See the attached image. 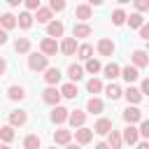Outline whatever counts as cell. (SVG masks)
Instances as JSON below:
<instances>
[{"instance_id": "e0dca14e", "label": "cell", "mask_w": 149, "mask_h": 149, "mask_svg": "<svg viewBox=\"0 0 149 149\" xmlns=\"http://www.w3.org/2000/svg\"><path fill=\"white\" fill-rule=\"evenodd\" d=\"M121 77H123L128 84H133V81L140 77V68H135V65H126V68H121Z\"/></svg>"}, {"instance_id": "11a10c76", "label": "cell", "mask_w": 149, "mask_h": 149, "mask_svg": "<svg viewBox=\"0 0 149 149\" xmlns=\"http://www.w3.org/2000/svg\"><path fill=\"white\" fill-rule=\"evenodd\" d=\"M49 149H56V144H54V147H49Z\"/></svg>"}, {"instance_id": "db71d44e", "label": "cell", "mask_w": 149, "mask_h": 149, "mask_svg": "<svg viewBox=\"0 0 149 149\" xmlns=\"http://www.w3.org/2000/svg\"><path fill=\"white\" fill-rule=\"evenodd\" d=\"M0 149H9V147H7V142H2V144H0Z\"/></svg>"}, {"instance_id": "3957f363", "label": "cell", "mask_w": 149, "mask_h": 149, "mask_svg": "<svg viewBox=\"0 0 149 149\" xmlns=\"http://www.w3.org/2000/svg\"><path fill=\"white\" fill-rule=\"evenodd\" d=\"M40 51L47 56H56V51H61V44L56 42V37H44L40 42Z\"/></svg>"}, {"instance_id": "7bdbcfd3", "label": "cell", "mask_w": 149, "mask_h": 149, "mask_svg": "<svg viewBox=\"0 0 149 149\" xmlns=\"http://www.w3.org/2000/svg\"><path fill=\"white\" fill-rule=\"evenodd\" d=\"M140 37H142V40H147V42H149V23H144V26H142V28H140Z\"/></svg>"}, {"instance_id": "7c38bea8", "label": "cell", "mask_w": 149, "mask_h": 149, "mask_svg": "<svg viewBox=\"0 0 149 149\" xmlns=\"http://www.w3.org/2000/svg\"><path fill=\"white\" fill-rule=\"evenodd\" d=\"M35 19H37V23H51V21H54L51 7H40V9L35 12Z\"/></svg>"}, {"instance_id": "f907efd6", "label": "cell", "mask_w": 149, "mask_h": 149, "mask_svg": "<svg viewBox=\"0 0 149 149\" xmlns=\"http://www.w3.org/2000/svg\"><path fill=\"white\" fill-rule=\"evenodd\" d=\"M102 2H105V0H88V5H91V7H93V5L98 7V5H102Z\"/></svg>"}, {"instance_id": "ba28073f", "label": "cell", "mask_w": 149, "mask_h": 149, "mask_svg": "<svg viewBox=\"0 0 149 149\" xmlns=\"http://www.w3.org/2000/svg\"><path fill=\"white\" fill-rule=\"evenodd\" d=\"M93 133H95V130H91V128L81 126V128H77V130H74V140H77L79 144H88V142L93 140Z\"/></svg>"}, {"instance_id": "d4e9b609", "label": "cell", "mask_w": 149, "mask_h": 149, "mask_svg": "<svg viewBox=\"0 0 149 149\" xmlns=\"http://www.w3.org/2000/svg\"><path fill=\"white\" fill-rule=\"evenodd\" d=\"M26 121H28V114H26L23 109H14V112L9 114V123H12V126H23Z\"/></svg>"}, {"instance_id": "f5cc1de1", "label": "cell", "mask_w": 149, "mask_h": 149, "mask_svg": "<svg viewBox=\"0 0 149 149\" xmlns=\"http://www.w3.org/2000/svg\"><path fill=\"white\" fill-rule=\"evenodd\" d=\"M119 5H126V2H133V0H116Z\"/></svg>"}, {"instance_id": "8d00e7d4", "label": "cell", "mask_w": 149, "mask_h": 149, "mask_svg": "<svg viewBox=\"0 0 149 149\" xmlns=\"http://www.w3.org/2000/svg\"><path fill=\"white\" fill-rule=\"evenodd\" d=\"M23 149H40V135H26Z\"/></svg>"}, {"instance_id": "836d02e7", "label": "cell", "mask_w": 149, "mask_h": 149, "mask_svg": "<svg viewBox=\"0 0 149 149\" xmlns=\"http://www.w3.org/2000/svg\"><path fill=\"white\" fill-rule=\"evenodd\" d=\"M77 56H79L81 61H88V58H93V47H91V44H79V49H77Z\"/></svg>"}, {"instance_id": "52a82bcc", "label": "cell", "mask_w": 149, "mask_h": 149, "mask_svg": "<svg viewBox=\"0 0 149 149\" xmlns=\"http://www.w3.org/2000/svg\"><path fill=\"white\" fill-rule=\"evenodd\" d=\"M68 116H70V109H65V107H61V105H56L54 109H51V121L54 123H65L68 121Z\"/></svg>"}, {"instance_id": "7402d4cb", "label": "cell", "mask_w": 149, "mask_h": 149, "mask_svg": "<svg viewBox=\"0 0 149 149\" xmlns=\"http://www.w3.org/2000/svg\"><path fill=\"white\" fill-rule=\"evenodd\" d=\"M93 130H95L98 135H109V130H112V119H98L95 126H93Z\"/></svg>"}, {"instance_id": "60d3db41", "label": "cell", "mask_w": 149, "mask_h": 149, "mask_svg": "<svg viewBox=\"0 0 149 149\" xmlns=\"http://www.w3.org/2000/svg\"><path fill=\"white\" fill-rule=\"evenodd\" d=\"M133 5H135V9H137L140 14L149 9V0H133Z\"/></svg>"}, {"instance_id": "30bf717a", "label": "cell", "mask_w": 149, "mask_h": 149, "mask_svg": "<svg viewBox=\"0 0 149 149\" xmlns=\"http://www.w3.org/2000/svg\"><path fill=\"white\" fill-rule=\"evenodd\" d=\"M68 121H70V126H72V128H81V126L86 123V112H81V109H74V112H70Z\"/></svg>"}, {"instance_id": "5bb4252c", "label": "cell", "mask_w": 149, "mask_h": 149, "mask_svg": "<svg viewBox=\"0 0 149 149\" xmlns=\"http://www.w3.org/2000/svg\"><path fill=\"white\" fill-rule=\"evenodd\" d=\"M63 33H65L63 21H51V23H47V35H49V37H61Z\"/></svg>"}, {"instance_id": "4fadbf2b", "label": "cell", "mask_w": 149, "mask_h": 149, "mask_svg": "<svg viewBox=\"0 0 149 149\" xmlns=\"http://www.w3.org/2000/svg\"><path fill=\"white\" fill-rule=\"evenodd\" d=\"M0 26H2L5 30H12V28L19 26V19H16L14 14H9V12H5V14H0Z\"/></svg>"}, {"instance_id": "9f6ffc18", "label": "cell", "mask_w": 149, "mask_h": 149, "mask_svg": "<svg viewBox=\"0 0 149 149\" xmlns=\"http://www.w3.org/2000/svg\"><path fill=\"white\" fill-rule=\"evenodd\" d=\"M147 51H149V47H147Z\"/></svg>"}, {"instance_id": "4316f807", "label": "cell", "mask_w": 149, "mask_h": 149, "mask_svg": "<svg viewBox=\"0 0 149 149\" xmlns=\"http://www.w3.org/2000/svg\"><path fill=\"white\" fill-rule=\"evenodd\" d=\"M16 19H19V28H23V30H28V28L33 26V19H35V16H33L30 12H21V14L16 16Z\"/></svg>"}, {"instance_id": "ac0fdd59", "label": "cell", "mask_w": 149, "mask_h": 149, "mask_svg": "<svg viewBox=\"0 0 149 149\" xmlns=\"http://www.w3.org/2000/svg\"><path fill=\"white\" fill-rule=\"evenodd\" d=\"M102 109H105V102H102L100 98L91 95V98H88V102H86V112H91V114H100Z\"/></svg>"}, {"instance_id": "277c9868", "label": "cell", "mask_w": 149, "mask_h": 149, "mask_svg": "<svg viewBox=\"0 0 149 149\" xmlns=\"http://www.w3.org/2000/svg\"><path fill=\"white\" fill-rule=\"evenodd\" d=\"M121 135H123V142H126V144H137V140H140V128H135V123H128Z\"/></svg>"}, {"instance_id": "5b68a950", "label": "cell", "mask_w": 149, "mask_h": 149, "mask_svg": "<svg viewBox=\"0 0 149 149\" xmlns=\"http://www.w3.org/2000/svg\"><path fill=\"white\" fill-rule=\"evenodd\" d=\"M130 61H133L135 68H147V65H149V51H144V49H135L133 56H130Z\"/></svg>"}, {"instance_id": "1f68e13d", "label": "cell", "mask_w": 149, "mask_h": 149, "mask_svg": "<svg viewBox=\"0 0 149 149\" xmlns=\"http://www.w3.org/2000/svg\"><path fill=\"white\" fill-rule=\"evenodd\" d=\"M86 91H88V93H93V95H95V93H100V91H102V81H100L98 77H91V79L86 81Z\"/></svg>"}, {"instance_id": "cb8c5ba5", "label": "cell", "mask_w": 149, "mask_h": 149, "mask_svg": "<svg viewBox=\"0 0 149 149\" xmlns=\"http://www.w3.org/2000/svg\"><path fill=\"white\" fill-rule=\"evenodd\" d=\"M61 93H63V98H68V100H74V98L79 95V91H77L74 81H68V84H63V86H61Z\"/></svg>"}, {"instance_id": "f35d334b", "label": "cell", "mask_w": 149, "mask_h": 149, "mask_svg": "<svg viewBox=\"0 0 149 149\" xmlns=\"http://www.w3.org/2000/svg\"><path fill=\"white\" fill-rule=\"evenodd\" d=\"M49 7H51V12H63L65 9V0H49Z\"/></svg>"}, {"instance_id": "816d5d0a", "label": "cell", "mask_w": 149, "mask_h": 149, "mask_svg": "<svg viewBox=\"0 0 149 149\" xmlns=\"http://www.w3.org/2000/svg\"><path fill=\"white\" fill-rule=\"evenodd\" d=\"M65 149H79V142L77 144H65Z\"/></svg>"}, {"instance_id": "603a6c76", "label": "cell", "mask_w": 149, "mask_h": 149, "mask_svg": "<svg viewBox=\"0 0 149 149\" xmlns=\"http://www.w3.org/2000/svg\"><path fill=\"white\" fill-rule=\"evenodd\" d=\"M70 140H72V130L58 128V130L54 133V142H56V144H70Z\"/></svg>"}, {"instance_id": "ab89813d", "label": "cell", "mask_w": 149, "mask_h": 149, "mask_svg": "<svg viewBox=\"0 0 149 149\" xmlns=\"http://www.w3.org/2000/svg\"><path fill=\"white\" fill-rule=\"evenodd\" d=\"M140 135H142L144 140H149V119H142V121H140Z\"/></svg>"}, {"instance_id": "d6986e66", "label": "cell", "mask_w": 149, "mask_h": 149, "mask_svg": "<svg viewBox=\"0 0 149 149\" xmlns=\"http://www.w3.org/2000/svg\"><path fill=\"white\" fill-rule=\"evenodd\" d=\"M107 144L112 147V149H121L123 147V135L119 133V130H109V135H107Z\"/></svg>"}, {"instance_id": "b9f144b4", "label": "cell", "mask_w": 149, "mask_h": 149, "mask_svg": "<svg viewBox=\"0 0 149 149\" xmlns=\"http://www.w3.org/2000/svg\"><path fill=\"white\" fill-rule=\"evenodd\" d=\"M23 5H26L28 12H37L40 9V0H23Z\"/></svg>"}, {"instance_id": "44dd1931", "label": "cell", "mask_w": 149, "mask_h": 149, "mask_svg": "<svg viewBox=\"0 0 149 149\" xmlns=\"http://www.w3.org/2000/svg\"><path fill=\"white\" fill-rule=\"evenodd\" d=\"M123 95H126V100H128L130 105H137V102L142 100V91L135 88V86H128V88L123 91Z\"/></svg>"}, {"instance_id": "d6a6232c", "label": "cell", "mask_w": 149, "mask_h": 149, "mask_svg": "<svg viewBox=\"0 0 149 149\" xmlns=\"http://www.w3.org/2000/svg\"><path fill=\"white\" fill-rule=\"evenodd\" d=\"M126 23H128L130 28H142V26H144V19H142L140 12H135V14H130V16L126 19Z\"/></svg>"}, {"instance_id": "ffe728a7", "label": "cell", "mask_w": 149, "mask_h": 149, "mask_svg": "<svg viewBox=\"0 0 149 149\" xmlns=\"http://www.w3.org/2000/svg\"><path fill=\"white\" fill-rule=\"evenodd\" d=\"M74 16H77L79 21H88V19L93 16L91 5H77V7H74Z\"/></svg>"}, {"instance_id": "6da1fadb", "label": "cell", "mask_w": 149, "mask_h": 149, "mask_svg": "<svg viewBox=\"0 0 149 149\" xmlns=\"http://www.w3.org/2000/svg\"><path fill=\"white\" fill-rule=\"evenodd\" d=\"M28 68L33 70V72H44L47 68H49V56L47 54H37V51H33L30 56H28Z\"/></svg>"}, {"instance_id": "9c48e42d", "label": "cell", "mask_w": 149, "mask_h": 149, "mask_svg": "<svg viewBox=\"0 0 149 149\" xmlns=\"http://www.w3.org/2000/svg\"><path fill=\"white\" fill-rule=\"evenodd\" d=\"M77 49H79V44H77V37H65V40L61 42V51H63L65 56H72V54H77Z\"/></svg>"}, {"instance_id": "f1b7e54d", "label": "cell", "mask_w": 149, "mask_h": 149, "mask_svg": "<svg viewBox=\"0 0 149 149\" xmlns=\"http://www.w3.org/2000/svg\"><path fill=\"white\" fill-rule=\"evenodd\" d=\"M105 95H107L109 100H119V98L123 95V91H121V86H119V84H109V86L105 88Z\"/></svg>"}, {"instance_id": "8fae6325", "label": "cell", "mask_w": 149, "mask_h": 149, "mask_svg": "<svg viewBox=\"0 0 149 149\" xmlns=\"http://www.w3.org/2000/svg\"><path fill=\"white\" fill-rule=\"evenodd\" d=\"M114 49H116V47H114V42H112L109 37H102V40L98 42V54H100V56H112Z\"/></svg>"}, {"instance_id": "83f0119b", "label": "cell", "mask_w": 149, "mask_h": 149, "mask_svg": "<svg viewBox=\"0 0 149 149\" xmlns=\"http://www.w3.org/2000/svg\"><path fill=\"white\" fill-rule=\"evenodd\" d=\"M68 77H70V81H79V79L84 77V68H81V65H74V63H72V65L68 68Z\"/></svg>"}, {"instance_id": "7dc6e473", "label": "cell", "mask_w": 149, "mask_h": 149, "mask_svg": "<svg viewBox=\"0 0 149 149\" xmlns=\"http://www.w3.org/2000/svg\"><path fill=\"white\" fill-rule=\"evenodd\" d=\"M95 149H112V147H109L107 142H98V144H95Z\"/></svg>"}, {"instance_id": "ee69618b", "label": "cell", "mask_w": 149, "mask_h": 149, "mask_svg": "<svg viewBox=\"0 0 149 149\" xmlns=\"http://www.w3.org/2000/svg\"><path fill=\"white\" fill-rule=\"evenodd\" d=\"M140 91H142V95H149V77L142 81V86H140Z\"/></svg>"}, {"instance_id": "74e56055", "label": "cell", "mask_w": 149, "mask_h": 149, "mask_svg": "<svg viewBox=\"0 0 149 149\" xmlns=\"http://www.w3.org/2000/svg\"><path fill=\"white\" fill-rule=\"evenodd\" d=\"M100 70H102L100 61H95V58H88V61H86V72H88V74H98Z\"/></svg>"}, {"instance_id": "7a4b0ae2", "label": "cell", "mask_w": 149, "mask_h": 149, "mask_svg": "<svg viewBox=\"0 0 149 149\" xmlns=\"http://www.w3.org/2000/svg\"><path fill=\"white\" fill-rule=\"evenodd\" d=\"M61 98H63V93H61V88H56V86H47V88L42 91V100H44L47 105H51V107H56V105L61 102Z\"/></svg>"}, {"instance_id": "f6af8a7d", "label": "cell", "mask_w": 149, "mask_h": 149, "mask_svg": "<svg viewBox=\"0 0 149 149\" xmlns=\"http://www.w3.org/2000/svg\"><path fill=\"white\" fill-rule=\"evenodd\" d=\"M5 42H7V30H5L2 26H0V47H2Z\"/></svg>"}, {"instance_id": "4dcf8cb0", "label": "cell", "mask_w": 149, "mask_h": 149, "mask_svg": "<svg viewBox=\"0 0 149 149\" xmlns=\"http://www.w3.org/2000/svg\"><path fill=\"white\" fill-rule=\"evenodd\" d=\"M14 49H16V54H28L30 51V40L28 37H19L14 42Z\"/></svg>"}, {"instance_id": "9a60e30c", "label": "cell", "mask_w": 149, "mask_h": 149, "mask_svg": "<svg viewBox=\"0 0 149 149\" xmlns=\"http://www.w3.org/2000/svg\"><path fill=\"white\" fill-rule=\"evenodd\" d=\"M91 33H93V28L88 23H84V21L81 23H74V28H72V37H77V40L79 37H88Z\"/></svg>"}, {"instance_id": "e575fe53", "label": "cell", "mask_w": 149, "mask_h": 149, "mask_svg": "<svg viewBox=\"0 0 149 149\" xmlns=\"http://www.w3.org/2000/svg\"><path fill=\"white\" fill-rule=\"evenodd\" d=\"M126 19H128V14H126L123 9H114V12H112V23H114V26H123Z\"/></svg>"}, {"instance_id": "bcb514c9", "label": "cell", "mask_w": 149, "mask_h": 149, "mask_svg": "<svg viewBox=\"0 0 149 149\" xmlns=\"http://www.w3.org/2000/svg\"><path fill=\"white\" fill-rule=\"evenodd\" d=\"M135 149H149V140H144V142H137V147Z\"/></svg>"}, {"instance_id": "681fc988", "label": "cell", "mask_w": 149, "mask_h": 149, "mask_svg": "<svg viewBox=\"0 0 149 149\" xmlns=\"http://www.w3.org/2000/svg\"><path fill=\"white\" fill-rule=\"evenodd\" d=\"M5 70H7V63H5V58H0V74H5Z\"/></svg>"}, {"instance_id": "8992f818", "label": "cell", "mask_w": 149, "mask_h": 149, "mask_svg": "<svg viewBox=\"0 0 149 149\" xmlns=\"http://www.w3.org/2000/svg\"><path fill=\"white\" fill-rule=\"evenodd\" d=\"M123 121H126V123H140V121H142V112H140L135 105H133V107L128 105V107L123 109Z\"/></svg>"}, {"instance_id": "d590c367", "label": "cell", "mask_w": 149, "mask_h": 149, "mask_svg": "<svg viewBox=\"0 0 149 149\" xmlns=\"http://www.w3.org/2000/svg\"><path fill=\"white\" fill-rule=\"evenodd\" d=\"M7 95H9V100H23V98H26V91H23L21 86H9Z\"/></svg>"}, {"instance_id": "f546056e", "label": "cell", "mask_w": 149, "mask_h": 149, "mask_svg": "<svg viewBox=\"0 0 149 149\" xmlns=\"http://www.w3.org/2000/svg\"><path fill=\"white\" fill-rule=\"evenodd\" d=\"M16 137V133H14V126L9 123V126H0V140L2 142H12Z\"/></svg>"}, {"instance_id": "c3c4849f", "label": "cell", "mask_w": 149, "mask_h": 149, "mask_svg": "<svg viewBox=\"0 0 149 149\" xmlns=\"http://www.w3.org/2000/svg\"><path fill=\"white\" fill-rule=\"evenodd\" d=\"M21 2H23V0H7V5H9V7H19Z\"/></svg>"}, {"instance_id": "2e32d148", "label": "cell", "mask_w": 149, "mask_h": 149, "mask_svg": "<svg viewBox=\"0 0 149 149\" xmlns=\"http://www.w3.org/2000/svg\"><path fill=\"white\" fill-rule=\"evenodd\" d=\"M44 81H47L49 86H56V84L61 81V70H58V68H47V70H44Z\"/></svg>"}, {"instance_id": "484cf974", "label": "cell", "mask_w": 149, "mask_h": 149, "mask_svg": "<svg viewBox=\"0 0 149 149\" xmlns=\"http://www.w3.org/2000/svg\"><path fill=\"white\" fill-rule=\"evenodd\" d=\"M102 72H105L107 79H116V77H121V68H119L116 63H107V65L102 68Z\"/></svg>"}]
</instances>
